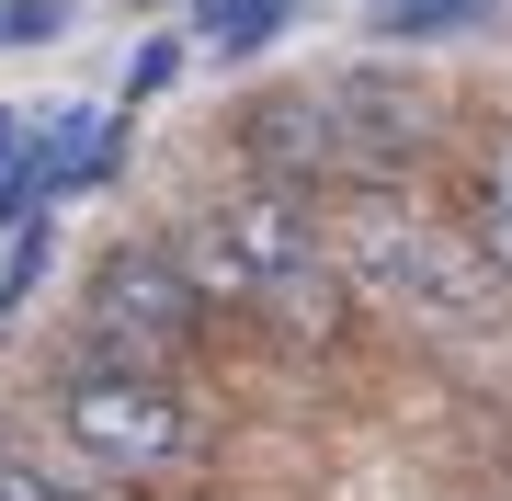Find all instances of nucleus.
<instances>
[{"mask_svg": "<svg viewBox=\"0 0 512 501\" xmlns=\"http://www.w3.org/2000/svg\"><path fill=\"white\" fill-rule=\"evenodd\" d=\"M308 0H194V46L205 57H262Z\"/></svg>", "mask_w": 512, "mask_h": 501, "instance_id": "7", "label": "nucleus"}, {"mask_svg": "<svg viewBox=\"0 0 512 501\" xmlns=\"http://www.w3.org/2000/svg\"><path fill=\"white\" fill-rule=\"evenodd\" d=\"M46 262H57V228H46V217H23V228H12V251H0V308H23V297H35V285H46Z\"/></svg>", "mask_w": 512, "mask_h": 501, "instance_id": "9", "label": "nucleus"}, {"mask_svg": "<svg viewBox=\"0 0 512 501\" xmlns=\"http://www.w3.org/2000/svg\"><path fill=\"white\" fill-rule=\"evenodd\" d=\"M69 23V0H0V46H46Z\"/></svg>", "mask_w": 512, "mask_h": 501, "instance_id": "11", "label": "nucleus"}, {"mask_svg": "<svg viewBox=\"0 0 512 501\" xmlns=\"http://www.w3.org/2000/svg\"><path fill=\"white\" fill-rule=\"evenodd\" d=\"M194 228H205V251L228 262V285H239V308H262L274 285H296V274H319V205H296V194H274V183H228V194H205L194 205Z\"/></svg>", "mask_w": 512, "mask_h": 501, "instance_id": "3", "label": "nucleus"}, {"mask_svg": "<svg viewBox=\"0 0 512 501\" xmlns=\"http://www.w3.org/2000/svg\"><path fill=\"white\" fill-rule=\"evenodd\" d=\"M467 23H490V0H376L387 46H444V35H467Z\"/></svg>", "mask_w": 512, "mask_h": 501, "instance_id": "8", "label": "nucleus"}, {"mask_svg": "<svg viewBox=\"0 0 512 501\" xmlns=\"http://www.w3.org/2000/svg\"><path fill=\"white\" fill-rule=\"evenodd\" d=\"M239 183H274L296 205L342 194V114H330V92H274L239 114Z\"/></svg>", "mask_w": 512, "mask_h": 501, "instance_id": "4", "label": "nucleus"}, {"mask_svg": "<svg viewBox=\"0 0 512 501\" xmlns=\"http://www.w3.org/2000/svg\"><path fill=\"white\" fill-rule=\"evenodd\" d=\"M194 342H205V308H194L171 240H160V228H148V240H114L92 262V285H80V353L137 365V376H183Z\"/></svg>", "mask_w": 512, "mask_h": 501, "instance_id": "2", "label": "nucleus"}, {"mask_svg": "<svg viewBox=\"0 0 512 501\" xmlns=\"http://www.w3.org/2000/svg\"><path fill=\"white\" fill-rule=\"evenodd\" d=\"M0 501H137V490H114L103 467H80L46 433H0Z\"/></svg>", "mask_w": 512, "mask_h": 501, "instance_id": "6", "label": "nucleus"}, {"mask_svg": "<svg viewBox=\"0 0 512 501\" xmlns=\"http://www.w3.org/2000/svg\"><path fill=\"white\" fill-rule=\"evenodd\" d=\"M171 69H183V35H148V46L126 57V114H137V103H160V92H171Z\"/></svg>", "mask_w": 512, "mask_h": 501, "instance_id": "10", "label": "nucleus"}, {"mask_svg": "<svg viewBox=\"0 0 512 501\" xmlns=\"http://www.w3.org/2000/svg\"><path fill=\"white\" fill-rule=\"evenodd\" d=\"M444 228L490 262V285L512 297V126H501V114L467 137V183H456V217H444Z\"/></svg>", "mask_w": 512, "mask_h": 501, "instance_id": "5", "label": "nucleus"}, {"mask_svg": "<svg viewBox=\"0 0 512 501\" xmlns=\"http://www.w3.org/2000/svg\"><path fill=\"white\" fill-rule=\"evenodd\" d=\"M46 422L80 467H103L114 490L137 479H183L205 456V410L183 399V376H137V365H103V353H69L46 388Z\"/></svg>", "mask_w": 512, "mask_h": 501, "instance_id": "1", "label": "nucleus"}]
</instances>
